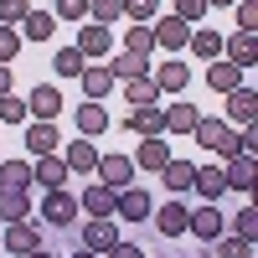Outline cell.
<instances>
[{"label":"cell","instance_id":"16","mask_svg":"<svg viewBox=\"0 0 258 258\" xmlns=\"http://www.w3.org/2000/svg\"><path fill=\"white\" fill-rule=\"evenodd\" d=\"M68 176H73V170L62 165V155H41V160L31 165V181H36V186H47V191H57Z\"/></svg>","mask_w":258,"mask_h":258},{"label":"cell","instance_id":"17","mask_svg":"<svg viewBox=\"0 0 258 258\" xmlns=\"http://www.w3.org/2000/svg\"><path fill=\"white\" fill-rule=\"evenodd\" d=\"M26 114H36V119H57L62 114V93L52 88V83H41V88H31V103H26Z\"/></svg>","mask_w":258,"mask_h":258},{"label":"cell","instance_id":"34","mask_svg":"<svg viewBox=\"0 0 258 258\" xmlns=\"http://www.w3.org/2000/svg\"><path fill=\"white\" fill-rule=\"evenodd\" d=\"M88 16H93V26H114L124 16V0H88Z\"/></svg>","mask_w":258,"mask_h":258},{"label":"cell","instance_id":"14","mask_svg":"<svg viewBox=\"0 0 258 258\" xmlns=\"http://www.w3.org/2000/svg\"><path fill=\"white\" fill-rule=\"evenodd\" d=\"M258 119V98H253V88H232L227 93V124H253Z\"/></svg>","mask_w":258,"mask_h":258},{"label":"cell","instance_id":"25","mask_svg":"<svg viewBox=\"0 0 258 258\" xmlns=\"http://www.w3.org/2000/svg\"><path fill=\"white\" fill-rule=\"evenodd\" d=\"M31 186V160H0V191H26Z\"/></svg>","mask_w":258,"mask_h":258},{"label":"cell","instance_id":"28","mask_svg":"<svg viewBox=\"0 0 258 258\" xmlns=\"http://www.w3.org/2000/svg\"><path fill=\"white\" fill-rule=\"evenodd\" d=\"M207 83L217 93H232V88H243V68H232V62H212L207 68Z\"/></svg>","mask_w":258,"mask_h":258},{"label":"cell","instance_id":"53","mask_svg":"<svg viewBox=\"0 0 258 258\" xmlns=\"http://www.w3.org/2000/svg\"><path fill=\"white\" fill-rule=\"evenodd\" d=\"M207 258H212V253H207Z\"/></svg>","mask_w":258,"mask_h":258},{"label":"cell","instance_id":"46","mask_svg":"<svg viewBox=\"0 0 258 258\" xmlns=\"http://www.w3.org/2000/svg\"><path fill=\"white\" fill-rule=\"evenodd\" d=\"M238 155H258V129H253V124L238 135Z\"/></svg>","mask_w":258,"mask_h":258},{"label":"cell","instance_id":"52","mask_svg":"<svg viewBox=\"0 0 258 258\" xmlns=\"http://www.w3.org/2000/svg\"><path fill=\"white\" fill-rule=\"evenodd\" d=\"M0 160H6V155H0Z\"/></svg>","mask_w":258,"mask_h":258},{"label":"cell","instance_id":"22","mask_svg":"<svg viewBox=\"0 0 258 258\" xmlns=\"http://www.w3.org/2000/svg\"><path fill=\"white\" fill-rule=\"evenodd\" d=\"M160 119H165L170 135H191L202 114H197V103H170V109H160Z\"/></svg>","mask_w":258,"mask_h":258},{"label":"cell","instance_id":"33","mask_svg":"<svg viewBox=\"0 0 258 258\" xmlns=\"http://www.w3.org/2000/svg\"><path fill=\"white\" fill-rule=\"evenodd\" d=\"M52 68H57V78H83L88 57H83L78 47H68V52H57V57H52Z\"/></svg>","mask_w":258,"mask_h":258},{"label":"cell","instance_id":"37","mask_svg":"<svg viewBox=\"0 0 258 258\" xmlns=\"http://www.w3.org/2000/svg\"><path fill=\"white\" fill-rule=\"evenodd\" d=\"M124 52H140V57H150V52H155V36H150V26H129Z\"/></svg>","mask_w":258,"mask_h":258},{"label":"cell","instance_id":"21","mask_svg":"<svg viewBox=\"0 0 258 258\" xmlns=\"http://www.w3.org/2000/svg\"><path fill=\"white\" fill-rule=\"evenodd\" d=\"M222 176H227V191H253V155H227Z\"/></svg>","mask_w":258,"mask_h":258},{"label":"cell","instance_id":"8","mask_svg":"<svg viewBox=\"0 0 258 258\" xmlns=\"http://www.w3.org/2000/svg\"><path fill=\"white\" fill-rule=\"evenodd\" d=\"M222 52H227L232 68H253V62H258V36H253V31H232V36L222 41Z\"/></svg>","mask_w":258,"mask_h":258},{"label":"cell","instance_id":"36","mask_svg":"<svg viewBox=\"0 0 258 258\" xmlns=\"http://www.w3.org/2000/svg\"><path fill=\"white\" fill-rule=\"evenodd\" d=\"M0 124H26V98H21V93L0 98Z\"/></svg>","mask_w":258,"mask_h":258},{"label":"cell","instance_id":"15","mask_svg":"<svg viewBox=\"0 0 258 258\" xmlns=\"http://www.w3.org/2000/svg\"><path fill=\"white\" fill-rule=\"evenodd\" d=\"M73 129H78L83 140H88V135H103V129H109V109H103V103H78Z\"/></svg>","mask_w":258,"mask_h":258},{"label":"cell","instance_id":"40","mask_svg":"<svg viewBox=\"0 0 258 258\" xmlns=\"http://www.w3.org/2000/svg\"><path fill=\"white\" fill-rule=\"evenodd\" d=\"M52 21H88V0H57Z\"/></svg>","mask_w":258,"mask_h":258},{"label":"cell","instance_id":"11","mask_svg":"<svg viewBox=\"0 0 258 258\" xmlns=\"http://www.w3.org/2000/svg\"><path fill=\"white\" fill-rule=\"evenodd\" d=\"M109 47H114V31L109 26H93V21H88V26L78 31V52L83 57H114Z\"/></svg>","mask_w":258,"mask_h":258},{"label":"cell","instance_id":"50","mask_svg":"<svg viewBox=\"0 0 258 258\" xmlns=\"http://www.w3.org/2000/svg\"><path fill=\"white\" fill-rule=\"evenodd\" d=\"M207 6H238V0H207Z\"/></svg>","mask_w":258,"mask_h":258},{"label":"cell","instance_id":"45","mask_svg":"<svg viewBox=\"0 0 258 258\" xmlns=\"http://www.w3.org/2000/svg\"><path fill=\"white\" fill-rule=\"evenodd\" d=\"M258 26V0H243L238 6V31H253Z\"/></svg>","mask_w":258,"mask_h":258},{"label":"cell","instance_id":"6","mask_svg":"<svg viewBox=\"0 0 258 258\" xmlns=\"http://www.w3.org/2000/svg\"><path fill=\"white\" fill-rule=\"evenodd\" d=\"M114 217H124V222H150V191L124 186L119 197H114Z\"/></svg>","mask_w":258,"mask_h":258},{"label":"cell","instance_id":"41","mask_svg":"<svg viewBox=\"0 0 258 258\" xmlns=\"http://www.w3.org/2000/svg\"><path fill=\"white\" fill-rule=\"evenodd\" d=\"M253 232H258V212H253V207H243L238 217H232V238H248V243H253Z\"/></svg>","mask_w":258,"mask_h":258},{"label":"cell","instance_id":"48","mask_svg":"<svg viewBox=\"0 0 258 258\" xmlns=\"http://www.w3.org/2000/svg\"><path fill=\"white\" fill-rule=\"evenodd\" d=\"M11 93V68H0V98Z\"/></svg>","mask_w":258,"mask_h":258},{"label":"cell","instance_id":"35","mask_svg":"<svg viewBox=\"0 0 258 258\" xmlns=\"http://www.w3.org/2000/svg\"><path fill=\"white\" fill-rule=\"evenodd\" d=\"M124 16L135 21V26H150V21L160 16V0H124Z\"/></svg>","mask_w":258,"mask_h":258},{"label":"cell","instance_id":"23","mask_svg":"<svg viewBox=\"0 0 258 258\" xmlns=\"http://www.w3.org/2000/svg\"><path fill=\"white\" fill-rule=\"evenodd\" d=\"M186 217H191L186 202H165V207L155 212V227L165 232V238H181V232H186Z\"/></svg>","mask_w":258,"mask_h":258},{"label":"cell","instance_id":"38","mask_svg":"<svg viewBox=\"0 0 258 258\" xmlns=\"http://www.w3.org/2000/svg\"><path fill=\"white\" fill-rule=\"evenodd\" d=\"M212 258H253V243L248 238H217V253Z\"/></svg>","mask_w":258,"mask_h":258},{"label":"cell","instance_id":"44","mask_svg":"<svg viewBox=\"0 0 258 258\" xmlns=\"http://www.w3.org/2000/svg\"><path fill=\"white\" fill-rule=\"evenodd\" d=\"M170 16H181L186 26H191V21H202V16H207V0H176V11H170Z\"/></svg>","mask_w":258,"mask_h":258},{"label":"cell","instance_id":"3","mask_svg":"<svg viewBox=\"0 0 258 258\" xmlns=\"http://www.w3.org/2000/svg\"><path fill=\"white\" fill-rule=\"evenodd\" d=\"M150 36H155V47H165V52H186V41H191V26H186L181 16L160 11L155 21H150Z\"/></svg>","mask_w":258,"mask_h":258},{"label":"cell","instance_id":"7","mask_svg":"<svg viewBox=\"0 0 258 258\" xmlns=\"http://www.w3.org/2000/svg\"><path fill=\"white\" fill-rule=\"evenodd\" d=\"M119 243V232H114V217H88V222H83V248H88V253H109Z\"/></svg>","mask_w":258,"mask_h":258},{"label":"cell","instance_id":"27","mask_svg":"<svg viewBox=\"0 0 258 258\" xmlns=\"http://www.w3.org/2000/svg\"><path fill=\"white\" fill-rule=\"evenodd\" d=\"M191 186H197L207 202H217L227 191V176H222V165H197V181H191Z\"/></svg>","mask_w":258,"mask_h":258},{"label":"cell","instance_id":"30","mask_svg":"<svg viewBox=\"0 0 258 258\" xmlns=\"http://www.w3.org/2000/svg\"><path fill=\"white\" fill-rule=\"evenodd\" d=\"M0 217L6 222H26L31 217V197L26 191H0Z\"/></svg>","mask_w":258,"mask_h":258},{"label":"cell","instance_id":"12","mask_svg":"<svg viewBox=\"0 0 258 258\" xmlns=\"http://www.w3.org/2000/svg\"><path fill=\"white\" fill-rule=\"evenodd\" d=\"M150 83H155L160 93H181L186 83H191V68H186L181 57H170V62H160V68H155V78H150Z\"/></svg>","mask_w":258,"mask_h":258},{"label":"cell","instance_id":"24","mask_svg":"<svg viewBox=\"0 0 258 258\" xmlns=\"http://www.w3.org/2000/svg\"><path fill=\"white\" fill-rule=\"evenodd\" d=\"M62 165H68V170H83V176H88V170H98V150H93V140H73L68 155H62Z\"/></svg>","mask_w":258,"mask_h":258},{"label":"cell","instance_id":"4","mask_svg":"<svg viewBox=\"0 0 258 258\" xmlns=\"http://www.w3.org/2000/svg\"><path fill=\"white\" fill-rule=\"evenodd\" d=\"M186 232H197V243H217L222 232H227V217L207 202V207H197V212L186 217Z\"/></svg>","mask_w":258,"mask_h":258},{"label":"cell","instance_id":"20","mask_svg":"<svg viewBox=\"0 0 258 258\" xmlns=\"http://www.w3.org/2000/svg\"><path fill=\"white\" fill-rule=\"evenodd\" d=\"M103 68H109V78H145L150 73V57H140V52H119V57H109V62H103Z\"/></svg>","mask_w":258,"mask_h":258},{"label":"cell","instance_id":"32","mask_svg":"<svg viewBox=\"0 0 258 258\" xmlns=\"http://www.w3.org/2000/svg\"><path fill=\"white\" fill-rule=\"evenodd\" d=\"M52 11H26V21H21V31H26V41H47L52 36Z\"/></svg>","mask_w":258,"mask_h":258},{"label":"cell","instance_id":"19","mask_svg":"<svg viewBox=\"0 0 258 258\" xmlns=\"http://www.w3.org/2000/svg\"><path fill=\"white\" fill-rule=\"evenodd\" d=\"M124 124L135 129V135H165V119H160V109H155V103H135Z\"/></svg>","mask_w":258,"mask_h":258},{"label":"cell","instance_id":"43","mask_svg":"<svg viewBox=\"0 0 258 258\" xmlns=\"http://www.w3.org/2000/svg\"><path fill=\"white\" fill-rule=\"evenodd\" d=\"M21 52V36L11 31V26H0V68H11V57Z\"/></svg>","mask_w":258,"mask_h":258},{"label":"cell","instance_id":"47","mask_svg":"<svg viewBox=\"0 0 258 258\" xmlns=\"http://www.w3.org/2000/svg\"><path fill=\"white\" fill-rule=\"evenodd\" d=\"M103 258H145V253H140L135 243H114V248H109V253H103Z\"/></svg>","mask_w":258,"mask_h":258},{"label":"cell","instance_id":"31","mask_svg":"<svg viewBox=\"0 0 258 258\" xmlns=\"http://www.w3.org/2000/svg\"><path fill=\"white\" fill-rule=\"evenodd\" d=\"M186 52H197L202 62H217V57H222V36H217V31H191Z\"/></svg>","mask_w":258,"mask_h":258},{"label":"cell","instance_id":"18","mask_svg":"<svg viewBox=\"0 0 258 258\" xmlns=\"http://www.w3.org/2000/svg\"><path fill=\"white\" fill-rule=\"evenodd\" d=\"M114 197L119 191H109V186H88L78 197V212H88V217H114Z\"/></svg>","mask_w":258,"mask_h":258},{"label":"cell","instance_id":"51","mask_svg":"<svg viewBox=\"0 0 258 258\" xmlns=\"http://www.w3.org/2000/svg\"><path fill=\"white\" fill-rule=\"evenodd\" d=\"M73 258H98V253H88V248H83V253H73Z\"/></svg>","mask_w":258,"mask_h":258},{"label":"cell","instance_id":"1","mask_svg":"<svg viewBox=\"0 0 258 258\" xmlns=\"http://www.w3.org/2000/svg\"><path fill=\"white\" fill-rule=\"evenodd\" d=\"M191 135L202 140V150H212V155H238V135H232L227 119H197V129Z\"/></svg>","mask_w":258,"mask_h":258},{"label":"cell","instance_id":"49","mask_svg":"<svg viewBox=\"0 0 258 258\" xmlns=\"http://www.w3.org/2000/svg\"><path fill=\"white\" fill-rule=\"evenodd\" d=\"M26 258H57V253H47V248H36V253H26Z\"/></svg>","mask_w":258,"mask_h":258},{"label":"cell","instance_id":"29","mask_svg":"<svg viewBox=\"0 0 258 258\" xmlns=\"http://www.w3.org/2000/svg\"><path fill=\"white\" fill-rule=\"evenodd\" d=\"M160 181H165L170 191H191V181H197V165H191V160H176V155H170V165L160 170Z\"/></svg>","mask_w":258,"mask_h":258},{"label":"cell","instance_id":"5","mask_svg":"<svg viewBox=\"0 0 258 258\" xmlns=\"http://www.w3.org/2000/svg\"><path fill=\"white\" fill-rule=\"evenodd\" d=\"M129 181H135V160H129V155H98V186L124 191Z\"/></svg>","mask_w":258,"mask_h":258},{"label":"cell","instance_id":"39","mask_svg":"<svg viewBox=\"0 0 258 258\" xmlns=\"http://www.w3.org/2000/svg\"><path fill=\"white\" fill-rule=\"evenodd\" d=\"M155 93H160V88H155L150 78H129V88H124L129 103H155Z\"/></svg>","mask_w":258,"mask_h":258},{"label":"cell","instance_id":"10","mask_svg":"<svg viewBox=\"0 0 258 258\" xmlns=\"http://www.w3.org/2000/svg\"><path fill=\"white\" fill-rule=\"evenodd\" d=\"M6 248H11L16 258L36 253V248H41V227H36V222H11V227H6Z\"/></svg>","mask_w":258,"mask_h":258},{"label":"cell","instance_id":"42","mask_svg":"<svg viewBox=\"0 0 258 258\" xmlns=\"http://www.w3.org/2000/svg\"><path fill=\"white\" fill-rule=\"evenodd\" d=\"M26 0H0V26H16V21H26Z\"/></svg>","mask_w":258,"mask_h":258},{"label":"cell","instance_id":"26","mask_svg":"<svg viewBox=\"0 0 258 258\" xmlns=\"http://www.w3.org/2000/svg\"><path fill=\"white\" fill-rule=\"evenodd\" d=\"M83 93H88V103H103L109 98V88H114V78H109V68H83Z\"/></svg>","mask_w":258,"mask_h":258},{"label":"cell","instance_id":"9","mask_svg":"<svg viewBox=\"0 0 258 258\" xmlns=\"http://www.w3.org/2000/svg\"><path fill=\"white\" fill-rule=\"evenodd\" d=\"M57 145H62V135H57V124H47V119H36V124H26V150L41 160V155H57Z\"/></svg>","mask_w":258,"mask_h":258},{"label":"cell","instance_id":"2","mask_svg":"<svg viewBox=\"0 0 258 258\" xmlns=\"http://www.w3.org/2000/svg\"><path fill=\"white\" fill-rule=\"evenodd\" d=\"M36 217H47V227H73L78 222V197L68 186H57V191H47V197H41V212Z\"/></svg>","mask_w":258,"mask_h":258},{"label":"cell","instance_id":"13","mask_svg":"<svg viewBox=\"0 0 258 258\" xmlns=\"http://www.w3.org/2000/svg\"><path fill=\"white\" fill-rule=\"evenodd\" d=\"M135 165H140V170H155V176H160V170L170 165V145H165L160 135H145V145H140Z\"/></svg>","mask_w":258,"mask_h":258}]
</instances>
